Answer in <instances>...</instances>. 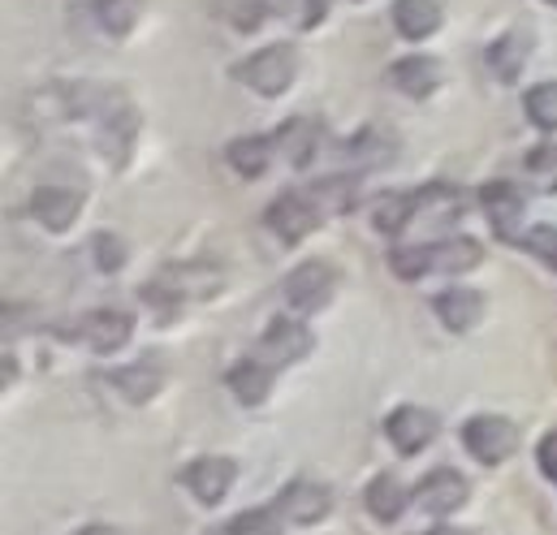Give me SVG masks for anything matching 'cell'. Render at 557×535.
Listing matches in <instances>:
<instances>
[{
    "instance_id": "obj_24",
    "label": "cell",
    "mask_w": 557,
    "mask_h": 535,
    "mask_svg": "<svg viewBox=\"0 0 557 535\" xmlns=\"http://www.w3.org/2000/svg\"><path fill=\"white\" fill-rule=\"evenodd\" d=\"M160 368H151V363H135V368H117L113 376H109V385L122 394L126 401H147L160 394Z\"/></svg>"
},
{
    "instance_id": "obj_25",
    "label": "cell",
    "mask_w": 557,
    "mask_h": 535,
    "mask_svg": "<svg viewBox=\"0 0 557 535\" xmlns=\"http://www.w3.org/2000/svg\"><path fill=\"white\" fill-rule=\"evenodd\" d=\"M143 9H147V0H96V17H100L104 35H113V39H126L139 26Z\"/></svg>"
},
{
    "instance_id": "obj_21",
    "label": "cell",
    "mask_w": 557,
    "mask_h": 535,
    "mask_svg": "<svg viewBox=\"0 0 557 535\" xmlns=\"http://www.w3.org/2000/svg\"><path fill=\"white\" fill-rule=\"evenodd\" d=\"M273 142H277V151H285V160L294 169H307L315 160V151H320V126L307 122V117H294V122L281 126Z\"/></svg>"
},
{
    "instance_id": "obj_20",
    "label": "cell",
    "mask_w": 557,
    "mask_h": 535,
    "mask_svg": "<svg viewBox=\"0 0 557 535\" xmlns=\"http://www.w3.org/2000/svg\"><path fill=\"white\" fill-rule=\"evenodd\" d=\"M225 160H230V169H234L238 177H264L269 164H273V138H264V134H243V138H234V142L225 147Z\"/></svg>"
},
{
    "instance_id": "obj_31",
    "label": "cell",
    "mask_w": 557,
    "mask_h": 535,
    "mask_svg": "<svg viewBox=\"0 0 557 535\" xmlns=\"http://www.w3.org/2000/svg\"><path fill=\"white\" fill-rule=\"evenodd\" d=\"M91 256H96V268H100V272H117V268L126 264V247H122V238H113V234H96V238H91Z\"/></svg>"
},
{
    "instance_id": "obj_4",
    "label": "cell",
    "mask_w": 557,
    "mask_h": 535,
    "mask_svg": "<svg viewBox=\"0 0 557 535\" xmlns=\"http://www.w3.org/2000/svg\"><path fill=\"white\" fill-rule=\"evenodd\" d=\"M320 221H324V208H320V199L311 190H285V195H277L269 203V212H264V225L277 234L285 247H294L307 234H315Z\"/></svg>"
},
{
    "instance_id": "obj_28",
    "label": "cell",
    "mask_w": 557,
    "mask_h": 535,
    "mask_svg": "<svg viewBox=\"0 0 557 535\" xmlns=\"http://www.w3.org/2000/svg\"><path fill=\"white\" fill-rule=\"evenodd\" d=\"M212 9H216V17H225L234 30H260L264 17H269V4H264V0H216Z\"/></svg>"
},
{
    "instance_id": "obj_5",
    "label": "cell",
    "mask_w": 557,
    "mask_h": 535,
    "mask_svg": "<svg viewBox=\"0 0 557 535\" xmlns=\"http://www.w3.org/2000/svg\"><path fill=\"white\" fill-rule=\"evenodd\" d=\"M462 445H467V453L475 462L493 466V462H506L515 453L519 427L510 419H502V414H475V419L462 423Z\"/></svg>"
},
{
    "instance_id": "obj_3",
    "label": "cell",
    "mask_w": 557,
    "mask_h": 535,
    "mask_svg": "<svg viewBox=\"0 0 557 535\" xmlns=\"http://www.w3.org/2000/svg\"><path fill=\"white\" fill-rule=\"evenodd\" d=\"M216 289H221V268L182 264V268H164L151 285H143V298L169 315L177 302H186V298H212Z\"/></svg>"
},
{
    "instance_id": "obj_15",
    "label": "cell",
    "mask_w": 557,
    "mask_h": 535,
    "mask_svg": "<svg viewBox=\"0 0 557 535\" xmlns=\"http://www.w3.org/2000/svg\"><path fill=\"white\" fill-rule=\"evenodd\" d=\"M528 57H532V30H506V35L493 39L488 52H484L488 74H493L497 83H519Z\"/></svg>"
},
{
    "instance_id": "obj_11",
    "label": "cell",
    "mask_w": 557,
    "mask_h": 535,
    "mask_svg": "<svg viewBox=\"0 0 557 535\" xmlns=\"http://www.w3.org/2000/svg\"><path fill=\"white\" fill-rule=\"evenodd\" d=\"M436 414L432 410H423V406H398L389 419H385V436L394 440V449L398 453H419V449H428L432 440H436Z\"/></svg>"
},
{
    "instance_id": "obj_9",
    "label": "cell",
    "mask_w": 557,
    "mask_h": 535,
    "mask_svg": "<svg viewBox=\"0 0 557 535\" xmlns=\"http://www.w3.org/2000/svg\"><path fill=\"white\" fill-rule=\"evenodd\" d=\"M311 346H315L311 328L298 324V320H285V315H281V320H273V324L264 328V337H260V346H256V359L269 363V368L277 372V368H285V363L307 359Z\"/></svg>"
},
{
    "instance_id": "obj_7",
    "label": "cell",
    "mask_w": 557,
    "mask_h": 535,
    "mask_svg": "<svg viewBox=\"0 0 557 535\" xmlns=\"http://www.w3.org/2000/svg\"><path fill=\"white\" fill-rule=\"evenodd\" d=\"M131 333H135V315H131V311H117V307L87 311L74 328H65L70 341H83V346H91L96 354H113V350H122V346L131 341Z\"/></svg>"
},
{
    "instance_id": "obj_12",
    "label": "cell",
    "mask_w": 557,
    "mask_h": 535,
    "mask_svg": "<svg viewBox=\"0 0 557 535\" xmlns=\"http://www.w3.org/2000/svg\"><path fill=\"white\" fill-rule=\"evenodd\" d=\"M277 510L285 523H298V527H307V523H320L329 510H333V497H329V488L324 484H311V480H294V484H285L277 497Z\"/></svg>"
},
{
    "instance_id": "obj_26",
    "label": "cell",
    "mask_w": 557,
    "mask_h": 535,
    "mask_svg": "<svg viewBox=\"0 0 557 535\" xmlns=\"http://www.w3.org/2000/svg\"><path fill=\"white\" fill-rule=\"evenodd\" d=\"M523 113L536 130L554 134L557 130V78L554 83H536L528 96H523Z\"/></svg>"
},
{
    "instance_id": "obj_1",
    "label": "cell",
    "mask_w": 557,
    "mask_h": 535,
    "mask_svg": "<svg viewBox=\"0 0 557 535\" xmlns=\"http://www.w3.org/2000/svg\"><path fill=\"white\" fill-rule=\"evenodd\" d=\"M484 260L475 238H445V242H419V247H394L389 268L403 281H419L428 272H471Z\"/></svg>"
},
{
    "instance_id": "obj_34",
    "label": "cell",
    "mask_w": 557,
    "mask_h": 535,
    "mask_svg": "<svg viewBox=\"0 0 557 535\" xmlns=\"http://www.w3.org/2000/svg\"><path fill=\"white\" fill-rule=\"evenodd\" d=\"M423 535H467V532H458V527H445V523H441V527H432V532H423Z\"/></svg>"
},
{
    "instance_id": "obj_27",
    "label": "cell",
    "mask_w": 557,
    "mask_h": 535,
    "mask_svg": "<svg viewBox=\"0 0 557 535\" xmlns=\"http://www.w3.org/2000/svg\"><path fill=\"white\" fill-rule=\"evenodd\" d=\"M523 169H528L532 190H541V195H557V142H541V147H532V151H528V160H523Z\"/></svg>"
},
{
    "instance_id": "obj_23",
    "label": "cell",
    "mask_w": 557,
    "mask_h": 535,
    "mask_svg": "<svg viewBox=\"0 0 557 535\" xmlns=\"http://www.w3.org/2000/svg\"><path fill=\"white\" fill-rule=\"evenodd\" d=\"M230 389H234V398L243 401V406H260V401L269 398V389H273V368L251 354V359L230 368Z\"/></svg>"
},
{
    "instance_id": "obj_18",
    "label": "cell",
    "mask_w": 557,
    "mask_h": 535,
    "mask_svg": "<svg viewBox=\"0 0 557 535\" xmlns=\"http://www.w3.org/2000/svg\"><path fill=\"white\" fill-rule=\"evenodd\" d=\"M441 22H445V13H441L436 0H394V26H398V35L411 39V43L436 35Z\"/></svg>"
},
{
    "instance_id": "obj_22",
    "label": "cell",
    "mask_w": 557,
    "mask_h": 535,
    "mask_svg": "<svg viewBox=\"0 0 557 535\" xmlns=\"http://www.w3.org/2000/svg\"><path fill=\"white\" fill-rule=\"evenodd\" d=\"M419 190H403V195H385V199H376L372 203V225L381 229V234H389V238H398L411 221H419Z\"/></svg>"
},
{
    "instance_id": "obj_19",
    "label": "cell",
    "mask_w": 557,
    "mask_h": 535,
    "mask_svg": "<svg viewBox=\"0 0 557 535\" xmlns=\"http://www.w3.org/2000/svg\"><path fill=\"white\" fill-rule=\"evenodd\" d=\"M407 501H411V493L403 488V480L398 475H376L368 488H363V506H368V514L376 519V523H394V519H403V510H407Z\"/></svg>"
},
{
    "instance_id": "obj_35",
    "label": "cell",
    "mask_w": 557,
    "mask_h": 535,
    "mask_svg": "<svg viewBox=\"0 0 557 535\" xmlns=\"http://www.w3.org/2000/svg\"><path fill=\"white\" fill-rule=\"evenodd\" d=\"M545 4H557V0H545Z\"/></svg>"
},
{
    "instance_id": "obj_32",
    "label": "cell",
    "mask_w": 557,
    "mask_h": 535,
    "mask_svg": "<svg viewBox=\"0 0 557 535\" xmlns=\"http://www.w3.org/2000/svg\"><path fill=\"white\" fill-rule=\"evenodd\" d=\"M536 462H541V471L557 480V432H549L545 440H541V449H536Z\"/></svg>"
},
{
    "instance_id": "obj_16",
    "label": "cell",
    "mask_w": 557,
    "mask_h": 535,
    "mask_svg": "<svg viewBox=\"0 0 557 535\" xmlns=\"http://www.w3.org/2000/svg\"><path fill=\"white\" fill-rule=\"evenodd\" d=\"M432 311L441 315V324H445L449 333H467V328H475L480 315H484V294H480V289H467V285H454V289L436 294Z\"/></svg>"
},
{
    "instance_id": "obj_29",
    "label": "cell",
    "mask_w": 557,
    "mask_h": 535,
    "mask_svg": "<svg viewBox=\"0 0 557 535\" xmlns=\"http://www.w3.org/2000/svg\"><path fill=\"white\" fill-rule=\"evenodd\" d=\"M221 535H281V514L277 510H247V514L230 519Z\"/></svg>"
},
{
    "instance_id": "obj_2",
    "label": "cell",
    "mask_w": 557,
    "mask_h": 535,
    "mask_svg": "<svg viewBox=\"0 0 557 535\" xmlns=\"http://www.w3.org/2000/svg\"><path fill=\"white\" fill-rule=\"evenodd\" d=\"M294 74H298V52H294V43H269V48H260V52H251L247 61L234 65V78H238L243 87H251L256 96H264V100L285 96V91L294 87Z\"/></svg>"
},
{
    "instance_id": "obj_17",
    "label": "cell",
    "mask_w": 557,
    "mask_h": 535,
    "mask_svg": "<svg viewBox=\"0 0 557 535\" xmlns=\"http://www.w3.org/2000/svg\"><path fill=\"white\" fill-rule=\"evenodd\" d=\"M389 83L411 100H428L441 87V61L436 57H403L389 65Z\"/></svg>"
},
{
    "instance_id": "obj_13",
    "label": "cell",
    "mask_w": 557,
    "mask_h": 535,
    "mask_svg": "<svg viewBox=\"0 0 557 535\" xmlns=\"http://www.w3.org/2000/svg\"><path fill=\"white\" fill-rule=\"evenodd\" d=\"M416 501L419 510H428V514H454L462 501H467V480L454 471V466H436L432 475H423L416 484Z\"/></svg>"
},
{
    "instance_id": "obj_14",
    "label": "cell",
    "mask_w": 557,
    "mask_h": 535,
    "mask_svg": "<svg viewBox=\"0 0 557 535\" xmlns=\"http://www.w3.org/2000/svg\"><path fill=\"white\" fill-rule=\"evenodd\" d=\"M83 212V195L78 190H65V186H39L30 195V216L52 229V234H65Z\"/></svg>"
},
{
    "instance_id": "obj_33",
    "label": "cell",
    "mask_w": 557,
    "mask_h": 535,
    "mask_svg": "<svg viewBox=\"0 0 557 535\" xmlns=\"http://www.w3.org/2000/svg\"><path fill=\"white\" fill-rule=\"evenodd\" d=\"M350 4H363V0H350ZM333 0H307V13H302V26H320L329 17Z\"/></svg>"
},
{
    "instance_id": "obj_10",
    "label": "cell",
    "mask_w": 557,
    "mask_h": 535,
    "mask_svg": "<svg viewBox=\"0 0 557 535\" xmlns=\"http://www.w3.org/2000/svg\"><path fill=\"white\" fill-rule=\"evenodd\" d=\"M234 480H238V466H234L230 458H195V462L182 471V484L190 488V497H195L199 506L225 501L230 488H234Z\"/></svg>"
},
{
    "instance_id": "obj_8",
    "label": "cell",
    "mask_w": 557,
    "mask_h": 535,
    "mask_svg": "<svg viewBox=\"0 0 557 535\" xmlns=\"http://www.w3.org/2000/svg\"><path fill=\"white\" fill-rule=\"evenodd\" d=\"M333 289H337V272H333V264H324V260H307V264H298L289 276H285V285H281L285 302H289L298 315L320 311V307L333 298Z\"/></svg>"
},
{
    "instance_id": "obj_30",
    "label": "cell",
    "mask_w": 557,
    "mask_h": 535,
    "mask_svg": "<svg viewBox=\"0 0 557 535\" xmlns=\"http://www.w3.org/2000/svg\"><path fill=\"white\" fill-rule=\"evenodd\" d=\"M523 247H528L545 268L557 272V225H536V229H528V234H523Z\"/></svg>"
},
{
    "instance_id": "obj_6",
    "label": "cell",
    "mask_w": 557,
    "mask_h": 535,
    "mask_svg": "<svg viewBox=\"0 0 557 535\" xmlns=\"http://www.w3.org/2000/svg\"><path fill=\"white\" fill-rule=\"evenodd\" d=\"M480 208H484V216H488V225L502 242H523L528 199L515 182H484L480 186Z\"/></svg>"
}]
</instances>
